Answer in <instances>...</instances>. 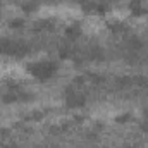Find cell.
Wrapping results in <instances>:
<instances>
[{
	"mask_svg": "<svg viewBox=\"0 0 148 148\" xmlns=\"http://www.w3.org/2000/svg\"><path fill=\"white\" fill-rule=\"evenodd\" d=\"M31 73L40 79H48L55 73V64H52V62H38L31 67Z\"/></svg>",
	"mask_w": 148,
	"mask_h": 148,
	"instance_id": "obj_1",
	"label": "cell"
},
{
	"mask_svg": "<svg viewBox=\"0 0 148 148\" xmlns=\"http://www.w3.org/2000/svg\"><path fill=\"white\" fill-rule=\"evenodd\" d=\"M67 36L69 38H77L79 36V28H69V29H67Z\"/></svg>",
	"mask_w": 148,
	"mask_h": 148,
	"instance_id": "obj_2",
	"label": "cell"
},
{
	"mask_svg": "<svg viewBox=\"0 0 148 148\" xmlns=\"http://www.w3.org/2000/svg\"><path fill=\"white\" fill-rule=\"evenodd\" d=\"M5 148H17V145H5Z\"/></svg>",
	"mask_w": 148,
	"mask_h": 148,
	"instance_id": "obj_3",
	"label": "cell"
}]
</instances>
